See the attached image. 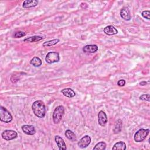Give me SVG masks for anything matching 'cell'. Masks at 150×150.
<instances>
[{
    "instance_id": "cell-22",
    "label": "cell",
    "mask_w": 150,
    "mask_h": 150,
    "mask_svg": "<svg viewBox=\"0 0 150 150\" xmlns=\"http://www.w3.org/2000/svg\"><path fill=\"white\" fill-rule=\"evenodd\" d=\"M59 39H53L47 42H45L43 43V46L44 47H49L53 46L56 44H57L58 42H59Z\"/></svg>"
},
{
    "instance_id": "cell-24",
    "label": "cell",
    "mask_w": 150,
    "mask_h": 150,
    "mask_svg": "<svg viewBox=\"0 0 150 150\" xmlns=\"http://www.w3.org/2000/svg\"><path fill=\"white\" fill-rule=\"evenodd\" d=\"M150 96L149 94H142L140 97H139V99L143 101H149L150 99H149Z\"/></svg>"
},
{
    "instance_id": "cell-20",
    "label": "cell",
    "mask_w": 150,
    "mask_h": 150,
    "mask_svg": "<svg viewBox=\"0 0 150 150\" xmlns=\"http://www.w3.org/2000/svg\"><path fill=\"white\" fill-rule=\"evenodd\" d=\"M122 121L119 119L118 120L115 124V125H114V132L115 134H118L119 132H121V128H122Z\"/></svg>"
},
{
    "instance_id": "cell-12",
    "label": "cell",
    "mask_w": 150,
    "mask_h": 150,
    "mask_svg": "<svg viewBox=\"0 0 150 150\" xmlns=\"http://www.w3.org/2000/svg\"><path fill=\"white\" fill-rule=\"evenodd\" d=\"M98 50V46L96 45H88L83 47V51L85 53H95Z\"/></svg>"
},
{
    "instance_id": "cell-6",
    "label": "cell",
    "mask_w": 150,
    "mask_h": 150,
    "mask_svg": "<svg viewBox=\"0 0 150 150\" xmlns=\"http://www.w3.org/2000/svg\"><path fill=\"white\" fill-rule=\"evenodd\" d=\"M1 136L6 141H10L16 138L18 136V134L15 131L6 129L2 132Z\"/></svg>"
},
{
    "instance_id": "cell-8",
    "label": "cell",
    "mask_w": 150,
    "mask_h": 150,
    "mask_svg": "<svg viewBox=\"0 0 150 150\" xmlns=\"http://www.w3.org/2000/svg\"><path fill=\"white\" fill-rule=\"evenodd\" d=\"M22 130L23 131L25 134L29 135H34L36 132V130L35 127L31 125H23L21 127Z\"/></svg>"
},
{
    "instance_id": "cell-16",
    "label": "cell",
    "mask_w": 150,
    "mask_h": 150,
    "mask_svg": "<svg viewBox=\"0 0 150 150\" xmlns=\"http://www.w3.org/2000/svg\"><path fill=\"white\" fill-rule=\"evenodd\" d=\"M43 39V37L39 36H33L29 38H27L23 40L25 42H29V43H33L36 42L38 41H40Z\"/></svg>"
},
{
    "instance_id": "cell-4",
    "label": "cell",
    "mask_w": 150,
    "mask_h": 150,
    "mask_svg": "<svg viewBox=\"0 0 150 150\" xmlns=\"http://www.w3.org/2000/svg\"><path fill=\"white\" fill-rule=\"evenodd\" d=\"M0 120L5 123H9L12 120V116L9 111L2 106H1L0 108Z\"/></svg>"
},
{
    "instance_id": "cell-1",
    "label": "cell",
    "mask_w": 150,
    "mask_h": 150,
    "mask_svg": "<svg viewBox=\"0 0 150 150\" xmlns=\"http://www.w3.org/2000/svg\"><path fill=\"white\" fill-rule=\"evenodd\" d=\"M34 114L39 118H43L46 114L45 105L41 100H37L33 103L32 105Z\"/></svg>"
},
{
    "instance_id": "cell-13",
    "label": "cell",
    "mask_w": 150,
    "mask_h": 150,
    "mask_svg": "<svg viewBox=\"0 0 150 150\" xmlns=\"http://www.w3.org/2000/svg\"><path fill=\"white\" fill-rule=\"evenodd\" d=\"M104 32L109 36H111V35H114L115 34H117L118 33V30L116 28H115L112 25H109L106 26L104 29Z\"/></svg>"
},
{
    "instance_id": "cell-2",
    "label": "cell",
    "mask_w": 150,
    "mask_h": 150,
    "mask_svg": "<svg viewBox=\"0 0 150 150\" xmlns=\"http://www.w3.org/2000/svg\"><path fill=\"white\" fill-rule=\"evenodd\" d=\"M64 108L62 105H59L55 108L52 115V118L54 124H57L60 122L64 114Z\"/></svg>"
},
{
    "instance_id": "cell-18",
    "label": "cell",
    "mask_w": 150,
    "mask_h": 150,
    "mask_svg": "<svg viewBox=\"0 0 150 150\" xmlns=\"http://www.w3.org/2000/svg\"><path fill=\"white\" fill-rule=\"evenodd\" d=\"M112 149H114V150H115V149L125 150V149H126V145H125V142H124L122 141L117 142L114 145V146L112 147Z\"/></svg>"
},
{
    "instance_id": "cell-14",
    "label": "cell",
    "mask_w": 150,
    "mask_h": 150,
    "mask_svg": "<svg viewBox=\"0 0 150 150\" xmlns=\"http://www.w3.org/2000/svg\"><path fill=\"white\" fill-rule=\"evenodd\" d=\"M38 1L37 0H26L23 2L22 6L24 8H33L37 6Z\"/></svg>"
},
{
    "instance_id": "cell-27",
    "label": "cell",
    "mask_w": 150,
    "mask_h": 150,
    "mask_svg": "<svg viewBox=\"0 0 150 150\" xmlns=\"http://www.w3.org/2000/svg\"><path fill=\"white\" fill-rule=\"evenodd\" d=\"M146 84H147V82L145 81H142L139 83V84L141 86H145V85H146Z\"/></svg>"
},
{
    "instance_id": "cell-23",
    "label": "cell",
    "mask_w": 150,
    "mask_h": 150,
    "mask_svg": "<svg viewBox=\"0 0 150 150\" xmlns=\"http://www.w3.org/2000/svg\"><path fill=\"white\" fill-rule=\"evenodd\" d=\"M26 35V33L23 32L22 31H19V32H16L14 33L13 35V37L15 38H19L23 36H25Z\"/></svg>"
},
{
    "instance_id": "cell-3",
    "label": "cell",
    "mask_w": 150,
    "mask_h": 150,
    "mask_svg": "<svg viewBox=\"0 0 150 150\" xmlns=\"http://www.w3.org/2000/svg\"><path fill=\"white\" fill-rule=\"evenodd\" d=\"M149 133V129H139L138 130L134 136V139L135 142H140L144 141L146 137L148 136V135Z\"/></svg>"
},
{
    "instance_id": "cell-5",
    "label": "cell",
    "mask_w": 150,
    "mask_h": 150,
    "mask_svg": "<svg viewBox=\"0 0 150 150\" xmlns=\"http://www.w3.org/2000/svg\"><path fill=\"white\" fill-rule=\"evenodd\" d=\"M45 60L49 64L57 63L60 60L59 54L57 52H49L46 56Z\"/></svg>"
},
{
    "instance_id": "cell-21",
    "label": "cell",
    "mask_w": 150,
    "mask_h": 150,
    "mask_svg": "<svg viewBox=\"0 0 150 150\" xmlns=\"http://www.w3.org/2000/svg\"><path fill=\"white\" fill-rule=\"evenodd\" d=\"M106 148V144L102 141L97 143L93 148L94 150H104Z\"/></svg>"
},
{
    "instance_id": "cell-26",
    "label": "cell",
    "mask_w": 150,
    "mask_h": 150,
    "mask_svg": "<svg viewBox=\"0 0 150 150\" xmlns=\"http://www.w3.org/2000/svg\"><path fill=\"white\" fill-rule=\"evenodd\" d=\"M118 85L120 87H122V86H124L125 84V81L123 79L122 80H120L118 81Z\"/></svg>"
},
{
    "instance_id": "cell-9",
    "label": "cell",
    "mask_w": 150,
    "mask_h": 150,
    "mask_svg": "<svg viewBox=\"0 0 150 150\" xmlns=\"http://www.w3.org/2000/svg\"><path fill=\"white\" fill-rule=\"evenodd\" d=\"M107 122V117L106 114L102 110L100 111L98 114V122L100 125L104 126Z\"/></svg>"
},
{
    "instance_id": "cell-19",
    "label": "cell",
    "mask_w": 150,
    "mask_h": 150,
    "mask_svg": "<svg viewBox=\"0 0 150 150\" xmlns=\"http://www.w3.org/2000/svg\"><path fill=\"white\" fill-rule=\"evenodd\" d=\"M30 63L33 65L35 67H39L42 65V60L41 59L38 57H33L30 61Z\"/></svg>"
},
{
    "instance_id": "cell-11",
    "label": "cell",
    "mask_w": 150,
    "mask_h": 150,
    "mask_svg": "<svg viewBox=\"0 0 150 150\" xmlns=\"http://www.w3.org/2000/svg\"><path fill=\"white\" fill-rule=\"evenodd\" d=\"M54 140H55V141L59 147V149L60 150H66V144L61 137H60L59 135H56L54 137Z\"/></svg>"
},
{
    "instance_id": "cell-10",
    "label": "cell",
    "mask_w": 150,
    "mask_h": 150,
    "mask_svg": "<svg viewBox=\"0 0 150 150\" xmlns=\"http://www.w3.org/2000/svg\"><path fill=\"white\" fill-rule=\"evenodd\" d=\"M120 15L121 17L125 21H129L131 18L130 11L129 9L127 7H124L121 9L120 11Z\"/></svg>"
},
{
    "instance_id": "cell-25",
    "label": "cell",
    "mask_w": 150,
    "mask_h": 150,
    "mask_svg": "<svg viewBox=\"0 0 150 150\" xmlns=\"http://www.w3.org/2000/svg\"><path fill=\"white\" fill-rule=\"evenodd\" d=\"M141 15L145 19H150V17H149V15H150V12L149 11L147 10V11H144L142 12L141 13Z\"/></svg>"
},
{
    "instance_id": "cell-17",
    "label": "cell",
    "mask_w": 150,
    "mask_h": 150,
    "mask_svg": "<svg viewBox=\"0 0 150 150\" xmlns=\"http://www.w3.org/2000/svg\"><path fill=\"white\" fill-rule=\"evenodd\" d=\"M65 136L70 141H76L77 139V138H76V136L75 135V134L71 131V130H69V129H67L66 131H65Z\"/></svg>"
},
{
    "instance_id": "cell-15",
    "label": "cell",
    "mask_w": 150,
    "mask_h": 150,
    "mask_svg": "<svg viewBox=\"0 0 150 150\" xmlns=\"http://www.w3.org/2000/svg\"><path fill=\"white\" fill-rule=\"evenodd\" d=\"M62 93L66 97H69V98H71L75 96L76 93L73 90H72L71 88H64L63 90H61Z\"/></svg>"
},
{
    "instance_id": "cell-7",
    "label": "cell",
    "mask_w": 150,
    "mask_h": 150,
    "mask_svg": "<svg viewBox=\"0 0 150 150\" xmlns=\"http://www.w3.org/2000/svg\"><path fill=\"white\" fill-rule=\"evenodd\" d=\"M91 142V138L88 135H85L78 142V146L81 148H84L87 147Z\"/></svg>"
}]
</instances>
